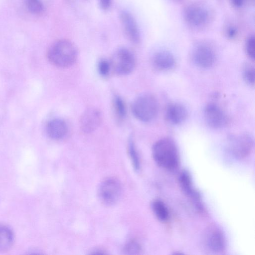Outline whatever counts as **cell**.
Masks as SVG:
<instances>
[{"mask_svg":"<svg viewBox=\"0 0 255 255\" xmlns=\"http://www.w3.org/2000/svg\"><path fill=\"white\" fill-rule=\"evenodd\" d=\"M214 12L209 5L201 1L188 3L183 10L184 20L188 27L195 30L207 27L214 18Z\"/></svg>","mask_w":255,"mask_h":255,"instance_id":"6da1fadb","label":"cell"},{"mask_svg":"<svg viewBox=\"0 0 255 255\" xmlns=\"http://www.w3.org/2000/svg\"><path fill=\"white\" fill-rule=\"evenodd\" d=\"M153 158L161 167L168 170L177 169L179 165L177 147L171 139L163 138L157 140L152 149Z\"/></svg>","mask_w":255,"mask_h":255,"instance_id":"7a4b0ae2","label":"cell"},{"mask_svg":"<svg viewBox=\"0 0 255 255\" xmlns=\"http://www.w3.org/2000/svg\"><path fill=\"white\" fill-rule=\"evenodd\" d=\"M47 55L48 60L53 65L60 68H67L76 62L78 51L71 41L61 39L50 46Z\"/></svg>","mask_w":255,"mask_h":255,"instance_id":"3957f363","label":"cell"},{"mask_svg":"<svg viewBox=\"0 0 255 255\" xmlns=\"http://www.w3.org/2000/svg\"><path fill=\"white\" fill-rule=\"evenodd\" d=\"M131 110L133 115L138 120L148 122L156 117L158 104L157 100L153 95L144 94L134 101Z\"/></svg>","mask_w":255,"mask_h":255,"instance_id":"277c9868","label":"cell"},{"mask_svg":"<svg viewBox=\"0 0 255 255\" xmlns=\"http://www.w3.org/2000/svg\"><path fill=\"white\" fill-rule=\"evenodd\" d=\"M112 69L117 74L126 75L131 73L135 65V58L128 49L122 47L114 53L110 61Z\"/></svg>","mask_w":255,"mask_h":255,"instance_id":"5b68a950","label":"cell"},{"mask_svg":"<svg viewBox=\"0 0 255 255\" xmlns=\"http://www.w3.org/2000/svg\"><path fill=\"white\" fill-rule=\"evenodd\" d=\"M122 188L120 181L114 178L104 180L98 188V196L101 202L107 206L113 205L118 202Z\"/></svg>","mask_w":255,"mask_h":255,"instance_id":"8992f818","label":"cell"},{"mask_svg":"<svg viewBox=\"0 0 255 255\" xmlns=\"http://www.w3.org/2000/svg\"><path fill=\"white\" fill-rule=\"evenodd\" d=\"M192 59L198 66L203 68L211 67L216 58L213 47L208 43L203 42L197 44L193 48Z\"/></svg>","mask_w":255,"mask_h":255,"instance_id":"52a82bcc","label":"cell"},{"mask_svg":"<svg viewBox=\"0 0 255 255\" xmlns=\"http://www.w3.org/2000/svg\"><path fill=\"white\" fill-rule=\"evenodd\" d=\"M253 145V137L247 133L233 135L229 140L231 152L238 158H243L247 156L251 151Z\"/></svg>","mask_w":255,"mask_h":255,"instance_id":"ba28073f","label":"cell"},{"mask_svg":"<svg viewBox=\"0 0 255 255\" xmlns=\"http://www.w3.org/2000/svg\"><path fill=\"white\" fill-rule=\"evenodd\" d=\"M204 117L207 124L214 128H220L226 126L228 118L226 113L218 105L211 103L204 110Z\"/></svg>","mask_w":255,"mask_h":255,"instance_id":"9c48e42d","label":"cell"},{"mask_svg":"<svg viewBox=\"0 0 255 255\" xmlns=\"http://www.w3.org/2000/svg\"><path fill=\"white\" fill-rule=\"evenodd\" d=\"M120 20L124 33L131 42L137 44L140 40V34L137 22L132 15L127 11H122Z\"/></svg>","mask_w":255,"mask_h":255,"instance_id":"30bf717a","label":"cell"},{"mask_svg":"<svg viewBox=\"0 0 255 255\" xmlns=\"http://www.w3.org/2000/svg\"><path fill=\"white\" fill-rule=\"evenodd\" d=\"M102 121L101 113L95 108H89L82 115L79 125L81 129L85 133L95 130Z\"/></svg>","mask_w":255,"mask_h":255,"instance_id":"8fae6325","label":"cell"},{"mask_svg":"<svg viewBox=\"0 0 255 255\" xmlns=\"http://www.w3.org/2000/svg\"><path fill=\"white\" fill-rule=\"evenodd\" d=\"M205 240L207 247L212 252H222L226 248L225 237L222 231L217 228L210 229L206 233Z\"/></svg>","mask_w":255,"mask_h":255,"instance_id":"7c38bea8","label":"cell"},{"mask_svg":"<svg viewBox=\"0 0 255 255\" xmlns=\"http://www.w3.org/2000/svg\"><path fill=\"white\" fill-rule=\"evenodd\" d=\"M188 116L186 108L182 104L174 103L167 108L165 116L167 120L173 125H179L185 121Z\"/></svg>","mask_w":255,"mask_h":255,"instance_id":"4fadbf2b","label":"cell"},{"mask_svg":"<svg viewBox=\"0 0 255 255\" xmlns=\"http://www.w3.org/2000/svg\"><path fill=\"white\" fill-rule=\"evenodd\" d=\"M176 61L174 55L169 51L161 50L154 54L152 58L153 66L160 71H168L173 69Z\"/></svg>","mask_w":255,"mask_h":255,"instance_id":"5bb4252c","label":"cell"},{"mask_svg":"<svg viewBox=\"0 0 255 255\" xmlns=\"http://www.w3.org/2000/svg\"><path fill=\"white\" fill-rule=\"evenodd\" d=\"M68 130L66 123L61 119H52L46 126L48 135L54 140H60L65 137L67 134Z\"/></svg>","mask_w":255,"mask_h":255,"instance_id":"9a60e30c","label":"cell"},{"mask_svg":"<svg viewBox=\"0 0 255 255\" xmlns=\"http://www.w3.org/2000/svg\"><path fill=\"white\" fill-rule=\"evenodd\" d=\"M179 182L184 192L199 205L201 196L195 188L190 173L186 170H183L179 176Z\"/></svg>","mask_w":255,"mask_h":255,"instance_id":"2e32d148","label":"cell"},{"mask_svg":"<svg viewBox=\"0 0 255 255\" xmlns=\"http://www.w3.org/2000/svg\"><path fill=\"white\" fill-rule=\"evenodd\" d=\"M13 241V235L11 230L7 227L0 226V251L9 249Z\"/></svg>","mask_w":255,"mask_h":255,"instance_id":"e0dca14e","label":"cell"},{"mask_svg":"<svg viewBox=\"0 0 255 255\" xmlns=\"http://www.w3.org/2000/svg\"><path fill=\"white\" fill-rule=\"evenodd\" d=\"M152 211L158 220L166 221L169 216L168 210L165 204L160 200H155L152 203Z\"/></svg>","mask_w":255,"mask_h":255,"instance_id":"ac0fdd59","label":"cell"},{"mask_svg":"<svg viewBox=\"0 0 255 255\" xmlns=\"http://www.w3.org/2000/svg\"><path fill=\"white\" fill-rule=\"evenodd\" d=\"M114 110L116 117L119 120H123L126 116L127 109L123 99L118 96H116L113 102Z\"/></svg>","mask_w":255,"mask_h":255,"instance_id":"d6986e66","label":"cell"},{"mask_svg":"<svg viewBox=\"0 0 255 255\" xmlns=\"http://www.w3.org/2000/svg\"><path fill=\"white\" fill-rule=\"evenodd\" d=\"M128 152L134 169L138 171L140 169V160L138 153L133 141L130 139L128 143Z\"/></svg>","mask_w":255,"mask_h":255,"instance_id":"ffe728a7","label":"cell"},{"mask_svg":"<svg viewBox=\"0 0 255 255\" xmlns=\"http://www.w3.org/2000/svg\"><path fill=\"white\" fill-rule=\"evenodd\" d=\"M25 5L28 11L35 14H40L44 10L41 0H25Z\"/></svg>","mask_w":255,"mask_h":255,"instance_id":"44dd1931","label":"cell"},{"mask_svg":"<svg viewBox=\"0 0 255 255\" xmlns=\"http://www.w3.org/2000/svg\"><path fill=\"white\" fill-rule=\"evenodd\" d=\"M245 50L248 56L252 60L255 57V39L254 35L250 36L245 43Z\"/></svg>","mask_w":255,"mask_h":255,"instance_id":"7402d4cb","label":"cell"},{"mask_svg":"<svg viewBox=\"0 0 255 255\" xmlns=\"http://www.w3.org/2000/svg\"><path fill=\"white\" fill-rule=\"evenodd\" d=\"M243 77L248 84L251 85H254L255 78L254 67L250 65H247L243 70Z\"/></svg>","mask_w":255,"mask_h":255,"instance_id":"603a6c76","label":"cell"},{"mask_svg":"<svg viewBox=\"0 0 255 255\" xmlns=\"http://www.w3.org/2000/svg\"><path fill=\"white\" fill-rule=\"evenodd\" d=\"M111 69L110 61L105 59H102L99 61L98 70L99 74L102 77H107L109 75Z\"/></svg>","mask_w":255,"mask_h":255,"instance_id":"cb8c5ba5","label":"cell"},{"mask_svg":"<svg viewBox=\"0 0 255 255\" xmlns=\"http://www.w3.org/2000/svg\"><path fill=\"white\" fill-rule=\"evenodd\" d=\"M139 245L135 241H131L125 247L124 252L126 254H137L140 251Z\"/></svg>","mask_w":255,"mask_h":255,"instance_id":"d4e9b609","label":"cell"},{"mask_svg":"<svg viewBox=\"0 0 255 255\" xmlns=\"http://www.w3.org/2000/svg\"><path fill=\"white\" fill-rule=\"evenodd\" d=\"M225 33L228 38L234 39L238 36L239 34V29L236 25L230 24L226 27Z\"/></svg>","mask_w":255,"mask_h":255,"instance_id":"484cf974","label":"cell"},{"mask_svg":"<svg viewBox=\"0 0 255 255\" xmlns=\"http://www.w3.org/2000/svg\"><path fill=\"white\" fill-rule=\"evenodd\" d=\"M99 3L102 9L107 10L112 4V0H99Z\"/></svg>","mask_w":255,"mask_h":255,"instance_id":"4316f807","label":"cell"},{"mask_svg":"<svg viewBox=\"0 0 255 255\" xmlns=\"http://www.w3.org/2000/svg\"><path fill=\"white\" fill-rule=\"evenodd\" d=\"M232 4L236 7H241L245 3L246 0H230Z\"/></svg>","mask_w":255,"mask_h":255,"instance_id":"83f0119b","label":"cell"}]
</instances>
